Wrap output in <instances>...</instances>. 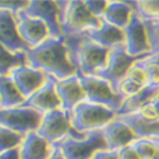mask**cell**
Instances as JSON below:
<instances>
[{"mask_svg": "<svg viewBox=\"0 0 159 159\" xmlns=\"http://www.w3.org/2000/svg\"><path fill=\"white\" fill-rule=\"evenodd\" d=\"M28 65L43 71L50 78L64 80L78 74L70 60V54L65 38L50 37L47 41L27 52Z\"/></svg>", "mask_w": 159, "mask_h": 159, "instance_id": "cell-1", "label": "cell"}, {"mask_svg": "<svg viewBox=\"0 0 159 159\" xmlns=\"http://www.w3.org/2000/svg\"><path fill=\"white\" fill-rule=\"evenodd\" d=\"M68 45L70 60L78 70V74L98 75L106 69L110 51L90 39L87 34L64 36Z\"/></svg>", "mask_w": 159, "mask_h": 159, "instance_id": "cell-2", "label": "cell"}, {"mask_svg": "<svg viewBox=\"0 0 159 159\" xmlns=\"http://www.w3.org/2000/svg\"><path fill=\"white\" fill-rule=\"evenodd\" d=\"M70 116L74 131L84 135L92 131L103 130L115 118H117L118 115L115 110L106 106L84 101L70 112Z\"/></svg>", "mask_w": 159, "mask_h": 159, "instance_id": "cell-3", "label": "cell"}, {"mask_svg": "<svg viewBox=\"0 0 159 159\" xmlns=\"http://www.w3.org/2000/svg\"><path fill=\"white\" fill-rule=\"evenodd\" d=\"M61 8V30L64 36L83 34L98 30L102 25V18L94 17L88 10L85 2H59Z\"/></svg>", "mask_w": 159, "mask_h": 159, "instance_id": "cell-4", "label": "cell"}, {"mask_svg": "<svg viewBox=\"0 0 159 159\" xmlns=\"http://www.w3.org/2000/svg\"><path fill=\"white\" fill-rule=\"evenodd\" d=\"M54 145L62 152L66 159H92L98 152L108 150L103 130L92 131L82 136L69 135Z\"/></svg>", "mask_w": 159, "mask_h": 159, "instance_id": "cell-5", "label": "cell"}, {"mask_svg": "<svg viewBox=\"0 0 159 159\" xmlns=\"http://www.w3.org/2000/svg\"><path fill=\"white\" fill-rule=\"evenodd\" d=\"M78 75L85 92V101L106 106L116 112L120 111L125 99L117 93L115 87L108 80L96 75Z\"/></svg>", "mask_w": 159, "mask_h": 159, "instance_id": "cell-6", "label": "cell"}, {"mask_svg": "<svg viewBox=\"0 0 159 159\" xmlns=\"http://www.w3.org/2000/svg\"><path fill=\"white\" fill-rule=\"evenodd\" d=\"M45 113L31 107L2 108L0 111V124L4 127L11 129L23 135L38 131L42 124Z\"/></svg>", "mask_w": 159, "mask_h": 159, "instance_id": "cell-7", "label": "cell"}, {"mask_svg": "<svg viewBox=\"0 0 159 159\" xmlns=\"http://www.w3.org/2000/svg\"><path fill=\"white\" fill-rule=\"evenodd\" d=\"M38 134L45 138L51 144H56L68 138L69 135L82 136L80 134L74 131L71 126V116L70 112L64 108L55 110L45 113L42 124L38 129Z\"/></svg>", "mask_w": 159, "mask_h": 159, "instance_id": "cell-8", "label": "cell"}, {"mask_svg": "<svg viewBox=\"0 0 159 159\" xmlns=\"http://www.w3.org/2000/svg\"><path fill=\"white\" fill-rule=\"evenodd\" d=\"M126 33V51L129 55L136 59H144L152 54V46L144 20L134 13L131 22L125 28Z\"/></svg>", "mask_w": 159, "mask_h": 159, "instance_id": "cell-9", "label": "cell"}, {"mask_svg": "<svg viewBox=\"0 0 159 159\" xmlns=\"http://www.w3.org/2000/svg\"><path fill=\"white\" fill-rule=\"evenodd\" d=\"M27 16L43 20L50 30L51 37L62 38L64 33L61 30V8L59 2H45V0H31L30 7L24 10Z\"/></svg>", "mask_w": 159, "mask_h": 159, "instance_id": "cell-10", "label": "cell"}, {"mask_svg": "<svg viewBox=\"0 0 159 159\" xmlns=\"http://www.w3.org/2000/svg\"><path fill=\"white\" fill-rule=\"evenodd\" d=\"M0 43L10 52H28L32 48L22 38L16 16L7 9H0Z\"/></svg>", "mask_w": 159, "mask_h": 159, "instance_id": "cell-11", "label": "cell"}, {"mask_svg": "<svg viewBox=\"0 0 159 159\" xmlns=\"http://www.w3.org/2000/svg\"><path fill=\"white\" fill-rule=\"evenodd\" d=\"M139 59L132 57L129 55L126 51V47H117L110 51L108 61L106 65V69L101 71L98 75L99 78H103L106 80H108L113 87L127 75L131 66L134 65Z\"/></svg>", "mask_w": 159, "mask_h": 159, "instance_id": "cell-12", "label": "cell"}, {"mask_svg": "<svg viewBox=\"0 0 159 159\" xmlns=\"http://www.w3.org/2000/svg\"><path fill=\"white\" fill-rule=\"evenodd\" d=\"M14 16H16L17 27L22 38L32 48L39 46L51 37L50 30L43 20L27 16L24 11H20Z\"/></svg>", "mask_w": 159, "mask_h": 159, "instance_id": "cell-13", "label": "cell"}, {"mask_svg": "<svg viewBox=\"0 0 159 159\" xmlns=\"http://www.w3.org/2000/svg\"><path fill=\"white\" fill-rule=\"evenodd\" d=\"M10 76L13 78V80L25 99H28L36 92H38L50 79L47 74L36 68H32L31 65L20 66L14 71H11Z\"/></svg>", "mask_w": 159, "mask_h": 159, "instance_id": "cell-14", "label": "cell"}, {"mask_svg": "<svg viewBox=\"0 0 159 159\" xmlns=\"http://www.w3.org/2000/svg\"><path fill=\"white\" fill-rule=\"evenodd\" d=\"M56 79L50 78L48 82L28 99H25L23 107H31L42 113H47L55 110L62 108L61 99L56 90Z\"/></svg>", "mask_w": 159, "mask_h": 159, "instance_id": "cell-15", "label": "cell"}, {"mask_svg": "<svg viewBox=\"0 0 159 159\" xmlns=\"http://www.w3.org/2000/svg\"><path fill=\"white\" fill-rule=\"evenodd\" d=\"M103 134L108 150H120L139 139L134 130L118 117L103 129Z\"/></svg>", "mask_w": 159, "mask_h": 159, "instance_id": "cell-16", "label": "cell"}, {"mask_svg": "<svg viewBox=\"0 0 159 159\" xmlns=\"http://www.w3.org/2000/svg\"><path fill=\"white\" fill-rule=\"evenodd\" d=\"M56 90L61 99L62 108L71 112L79 103L85 101V92L79 75L56 82Z\"/></svg>", "mask_w": 159, "mask_h": 159, "instance_id": "cell-17", "label": "cell"}, {"mask_svg": "<svg viewBox=\"0 0 159 159\" xmlns=\"http://www.w3.org/2000/svg\"><path fill=\"white\" fill-rule=\"evenodd\" d=\"M84 34H87L90 39H93L94 42L99 43L101 46L108 50H113L117 47H126L125 30L106 22L103 18H102V25L98 30L89 31Z\"/></svg>", "mask_w": 159, "mask_h": 159, "instance_id": "cell-18", "label": "cell"}, {"mask_svg": "<svg viewBox=\"0 0 159 159\" xmlns=\"http://www.w3.org/2000/svg\"><path fill=\"white\" fill-rule=\"evenodd\" d=\"M19 149L22 159H50L55 147L34 131L24 136Z\"/></svg>", "mask_w": 159, "mask_h": 159, "instance_id": "cell-19", "label": "cell"}, {"mask_svg": "<svg viewBox=\"0 0 159 159\" xmlns=\"http://www.w3.org/2000/svg\"><path fill=\"white\" fill-rule=\"evenodd\" d=\"M117 117L134 130L139 139L159 138V120H147V118L141 117L139 113H130Z\"/></svg>", "mask_w": 159, "mask_h": 159, "instance_id": "cell-20", "label": "cell"}, {"mask_svg": "<svg viewBox=\"0 0 159 159\" xmlns=\"http://www.w3.org/2000/svg\"><path fill=\"white\" fill-rule=\"evenodd\" d=\"M134 13L135 11L131 5V2H115L112 0V2H108V7L103 19L116 25V27L125 30L131 22Z\"/></svg>", "mask_w": 159, "mask_h": 159, "instance_id": "cell-21", "label": "cell"}, {"mask_svg": "<svg viewBox=\"0 0 159 159\" xmlns=\"http://www.w3.org/2000/svg\"><path fill=\"white\" fill-rule=\"evenodd\" d=\"M0 97L2 108H16L23 106L25 102L24 96L20 93L19 88L10 75H2L0 78Z\"/></svg>", "mask_w": 159, "mask_h": 159, "instance_id": "cell-22", "label": "cell"}, {"mask_svg": "<svg viewBox=\"0 0 159 159\" xmlns=\"http://www.w3.org/2000/svg\"><path fill=\"white\" fill-rule=\"evenodd\" d=\"M158 92H159V87H154V85L148 84L141 90H139L136 94H134L130 98H126L121 106L120 111L117 112V115L124 116V115H130V113H136L144 104H147L154 99V97L157 96Z\"/></svg>", "mask_w": 159, "mask_h": 159, "instance_id": "cell-23", "label": "cell"}, {"mask_svg": "<svg viewBox=\"0 0 159 159\" xmlns=\"http://www.w3.org/2000/svg\"><path fill=\"white\" fill-rule=\"evenodd\" d=\"M24 65H28L27 52H10L2 46V75H10Z\"/></svg>", "mask_w": 159, "mask_h": 159, "instance_id": "cell-24", "label": "cell"}, {"mask_svg": "<svg viewBox=\"0 0 159 159\" xmlns=\"http://www.w3.org/2000/svg\"><path fill=\"white\" fill-rule=\"evenodd\" d=\"M131 5L134 8V11L144 22L159 20V2L139 0V2H131Z\"/></svg>", "mask_w": 159, "mask_h": 159, "instance_id": "cell-25", "label": "cell"}, {"mask_svg": "<svg viewBox=\"0 0 159 159\" xmlns=\"http://www.w3.org/2000/svg\"><path fill=\"white\" fill-rule=\"evenodd\" d=\"M24 136L25 135L20 134V132L2 126V129H0V140H2L0 141V153L20 148Z\"/></svg>", "mask_w": 159, "mask_h": 159, "instance_id": "cell-26", "label": "cell"}, {"mask_svg": "<svg viewBox=\"0 0 159 159\" xmlns=\"http://www.w3.org/2000/svg\"><path fill=\"white\" fill-rule=\"evenodd\" d=\"M143 159H157L159 157V138L138 139L132 143Z\"/></svg>", "mask_w": 159, "mask_h": 159, "instance_id": "cell-27", "label": "cell"}, {"mask_svg": "<svg viewBox=\"0 0 159 159\" xmlns=\"http://www.w3.org/2000/svg\"><path fill=\"white\" fill-rule=\"evenodd\" d=\"M115 89H116V92L124 99H126V98H130L134 94H136L139 90L143 89V87L138 85L136 83H134V82L130 80V79H127V78H124L122 80H120L115 85Z\"/></svg>", "mask_w": 159, "mask_h": 159, "instance_id": "cell-28", "label": "cell"}, {"mask_svg": "<svg viewBox=\"0 0 159 159\" xmlns=\"http://www.w3.org/2000/svg\"><path fill=\"white\" fill-rule=\"evenodd\" d=\"M136 64L145 70L148 76V84L154 85V87H159V65L154 64V62H149L145 59H139L136 61Z\"/></svg>", "mask_w": 159, "mask_h": 159, "instance_id": "cell-29", "label": "cell"}, {"mask_svg": "<svg viewBox=\"0 0 159 159\" xmlns=\"http://www.w3.org/2000/svg\"><path fill=\"white\" fill-rule=\"evenodd\" d=\"M144 23H145L147 32L149 36V41H150V46H152V54L159 52V20L144 22Z\"/></svg>", "mask_w": 159, "mask_h": 159, "instance_id": "cell-30", "label": "cell"}, {"mask_svg": "<svg viewBox=\"0 0 159 159\" xmlns=\"http://www.w3.org/2000/svg\"><path fill=\"white\" fill-rule=\"evenodd\" d=\"M127 79H130V80H132L134 83H136L140 87H147L148 85V76H147V73H145V70L141 68V66H139L136 62L131 66V69L129 70L127 75L125 76Z\"/></svg>", "mask_w": 159, "mask_h": 159, "instance_id": "cell-31", "label": "cell"}, {"mask_svg": "<svg viewBox=\"0 0 159 159\" xmlns=\"http://www.w3.org/2000/svg\"><path fill=\"white\" fill-rule=\"evenodd\" d=\"M136 113H139L141 117L147 118V120H154V121L159 120V107L153 101H150L147 104H144Z\"/></svg>", "mask_w": 159, "mask_h": 159, "instance_id": "cell-32", "label": "cell"}, {"mask_svg": "<svg viewBox=\"0 0 159 159\" xmlns=\"http://www.w3.org/2000/svg\"><path fill=\"white\" fill-rule=\"evenodd\" d=\"M85 5L94 17L103 18L108 7V2H94V0H92V2H85Z\"/></svg>", "mask_w": 159, "mask_h": 159, "instance_id": "cell-33", "label": "cell"}, {"mask_svg": "<svg viewBox=\"0 0 159 159\" xmlns=\"http://www.w3.org/2000/svg\"><path fill=\"white\" fill-rule=\"evenodd\" d=\"M30 3L31 2H2L0 3V8L11 11L13 14H18L20 11L27 10Z\"/></svg>", "mask_w": 159, "mask_h": 159, "instance_id": "cell-34", "label": "cell"}, {"mask_svg": "<svg viewBox=\"0 0 159 159\" xmlns=\"http://www.w3.org/2000/svg\"><path fill=\"white\" fill-rule=\"evenodd\" d=\"M120 153V159H143L139 152L135 149L134 145H127V147L118 150Z\"/></svg>", "mask_w": 159, "mask_h": 159, "instance_id": "cell-35", "label": "cell"}, {"mask_svg": "<svg viewBox=\"0 0 159 159\" xmlns=\"http://www.w3.org/2000/svg\"><path fill=\"white\" fill-rule=\"evenodd\" d=\"M92 159H120L118 150H102L98 152Z\"/></svg>", "mask_w": 159, "mask_h": 159, "instance_id": "cell-36", "label": "cell"}, {"mask_svg": "<svg viewBox=\"0 0 159 159\" xmlns=\"http://www.w3.org/2000/svg\"><path fill=\"white\" fill-rule=\"evenodd\" d=\"M0 159H22L20 158V149H11L4 153H0Z\"/></svg>", "mask_w": 159, "mask_h": 159, "instance_id": "cell-37", "label": "cell"}, {"mask_svg": "<svg viewBox=\"0 0 159 159\" xmlns=\"http://www.w3.org/2000/svg\"><path fill=\"white\" fill-rule=\"evenodd\" d=\"M147 61H149V62H154V64H157V65H159V52H155V54H152V55H149V56H147V57H144Z\"/></svg>", "mask_w": 159, "mask_h": 159, "instance_id": "cell-38", "label": "cell"}, {"mask_svg": "<svg viewBox=\"0 0 159 159\" xmlns=\"http://www.w3.org/2000/svg\"><path fill=\"white\" fill-rule=\"evenodd\" d=\"M55 147V145H54ZM50 159H66L65 157H64V154H62V152L59 149V148H56L55 147V150H54V153H52V155H51V158Z\"/></svg>", "mask_w": 159, "mask_h": 159, "instance_id": "cell-39", "label": "cell"}, {"mask_svg": "<svg viewBox=\"0 0 159 159\" xmlns=\"http://www.w3.org/2000/svg\"><path fill=\"white\" fill-rule=\"evenodd\" d=\"M153 102L158 106V107H159V92H158V93H157V96L154 97V99H153Z\"/></svg>", "mask_w": 159, "mask_h": 159, "instance_id": "cell-40", "label": "cell"}]
</instances>
